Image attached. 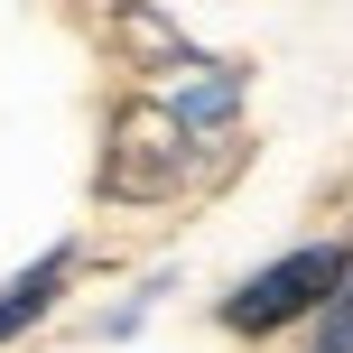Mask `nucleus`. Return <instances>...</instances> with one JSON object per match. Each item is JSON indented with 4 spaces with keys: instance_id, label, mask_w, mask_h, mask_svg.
<instances>
[{
    "instance_id": "39448f33",
    "label": "nucleus",
    "mask_w": 353,
    "mask_h": 353,
    "mask_svg": "<svg viewBox=\"0 0 353 353\" xmlns=\"http://www.w3.org/2000/svg\"><path fill=\"white\" fill-rule=\"evenodd\" d=\"M307 353H353V279H344V298L316 316V335H307Z\"/></svg>"
},
{
    "instance_id": "7ed1b4c3",
    "label": "nucleus",
    "mask_w": 353,
    "mask_h": 353,
    "mask_svg": "<svg viewBox=\"0 0 353 353\" xmlns=\"http://www.w3.org/2000/svg\"><path fill=\"white\" fill-rule=\"evenodd\" d=\"M232 112H242V65H214V56H205V74H186V84L168 93V121L186 130V140L232 130Z\"/></svg>"
},
{
    "instance_id": "f03ea898",
    "label": "nucleus",
    "mask_w": 353,
    "mask_h": 353,
    "mask_svg": "<svg viewBox=\"0 0 353 353\" xmlns=\"http://www.w3.org/2000/svg\"><path fill=\"white\" fill-rule=\"evenodd\" d=\"M195 176V140L168 121V103H130L112 121V149H103V195L121 205H159Z\"/></svg>"
},
{
    "instance_id": "20e7f679",
    "label": "nucleus",
    "mask_w": 353,
    "mask_h": 353,
    "mask_svg": "<svg viewBox=\"0 0 353 353\" xmlns=\"http://www.w3.org/2000/svg\"><path fill=\"white\" fill-rule=\"evenodd\" d=\"M65 270H74V251L56 242L47 261H28V270H19L10 288H0V344H10V335H28V325H37V316L56 307V288H65Z\"/></svg>"
},
{
    "instance_id": "f257e3e1",
    "label": "nucleus",
    "mask_w": 353,
    "mask_h": 353,
    "mask_svg": "<svg viewBox=\"0 0 353 353\" xmlns=\"http://www.w3.org/2000/svg\"><path fill=\"white\" fill-rule=\"evenodd\" d=\"M344 279H353V251L344 242H307V251H288V261L251 270L223 298V325L232 335H279V325H298V316H325V307L344 298Z\"/></svg>"
}]
</instances>
